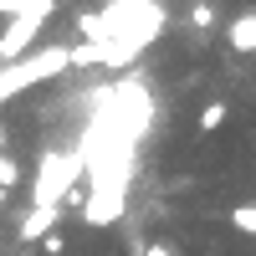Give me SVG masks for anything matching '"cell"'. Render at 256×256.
Segmentation results:
<instances>
[{
  "label": "cell",
  "instance_id": "9a60e30c",
  "mask_svg": "<svg viewBox=\"0 0 256 256\" xmlns=\"http://www.w3.org/2000/svg\"><path fill=\"white\" fill-rule=\"evenodd\" d=\"M118 6H128V10H144V6H159V0H118Z\"/></svg>",
  "mask_w": 256,
  "mask_h": 256
},
{
  "label": "cell",
  "instance_id": "ac0fdd59",
  "mask_svg": "<svg viewBox=\"0 0 256 256\" xmlns=\"http://www.w3.org/2000/svg\"><path fill=\"white\" fill-rule=\"evenodd\" d=\"M0 205H6V190H0Z\"/></svg>",
  "mask_w": 256,
  "mask_h": 256
},
{
  "label": "cell",
  "instance_id": "3957f363",
  "mask_svg": "<svg viewBox=\"0 0 256 256\" xmlns=\"http://www.w3.org/2000/svg\"><path fill=\"white\" fill-rule=\"evenodd\" d=\"M62 72H72V52H67V46H36L31 56L6 62V67H0V102H10V98H20L26 88L52 82V77H62Z\"/></svg>",
  "mask_w": 256,
  "mask_h": 256
},
{
  "label": "cell",
  "instance_id": "9c48e42d",
  "mask_svg": "<svg viewBox=\"0 0 256 256\" xmlns=\"http://www.w3.org/2000/svg\"><path fill=\"white\" fill-rule=\"evenodd\" d=\"M230 226H236L241 236H256V200H241L236 210H230Z\"/></svg>",
  "mask_w": 256,
  "mask_h": 256
},
{
  "label": "cell",
  "instance_id": "7c38bea8",
  "mask_svg": "<svg viewBox=\"0 0 256 256\" xmlns=\"http://www.w3.org/2000/svg\"><path fill=\"white\" fill-rule=\"evenodd\" d=\"M41 251H46V256H62V251H67V241H62V236H56V230H52V236H46V241H41Z\"/></svg>",
  "mask_w": 256,
  "mask_h": 256
},
{
  "label": "cell",
  "instance_id": "5b68a950",
  "mask_svg": "<svg viewBox=\"0 0 256 256\" xmlns=\"http://www.w3.org/2000/svg\"><path fill=\"white\" fill-rule=\"evenodd\" d=\"M123 205H128V190H92L88 205H82V216H88V226H118Z\"/></svg>",
  "mask_w": 256,
  "mask_h": 256
},
{
  "label": "cell",
  "instance_id": "6da1fadb",
  "mask_svg": "<svg viewBox=\"0 0 256 256\" xmlns=\"http://www.w3.org/2000/svg\"><path fill=\"white\" fill-rule=\"evenodd\" d=\"M159 31H164V6H144V10H134V16H123V26L108 36V41H98V67H108V72H118V67H128L138 52H148L159 41Z\"/></svg>",
  "mask_w": 256,
  "mask_h": 256
},
{
  "label": "cell",
  "instance_id": "2e32d148",
  "mask_svg": "<svg viewBox=\"0 0 256 256\" xmlns=\"http://www.w3.org/2000/svg\"><path fill=\"white\" fill-rule=\"evenodd\" d=\"M0 154H6V123H0Z\"/></svg>",
  "mask_w": 256,
  "mask_h": 256
},
{
  "label": "cell",
  "instance_id": "277c9868",
  "mask_svg": "<svg viewBox=\"0 0 256 256\" xmlns=\"http://www.w3.org/2000/svg\"><path fill=\"white\" fill-rule=\"evenodd\" d=\"M56 16V0H31L20 16H10L6 20V31H0V67L6 62H20V56H31V46H36V36H41V26Z\"/></svg>",
  "mask_w": 256,
  "mask_h": 256
},
{
  "label": "cell",
  "instance_id": "7a4b0ae2",
  "mask_svg": "<svg viewBox=\"0 0 256 256\" xmlns=\"http://www.w3.org/2000/svg\"><path fill=\"white\" fill-rule=\"evenodd\" d=\"M88 174L77 148H52L41 154L36 164V184H31V205H62V200H77V180Z\"/></svg>",
  "mask_w": 256,
  "mask_h": 256
},
{
  "label": "cell",
  "instance_id": "4fadbf2b",
  "mask_svg": "<svg viewBox=\"0 0 256 256\" xmlns=\"http://www.w3.org/2000/svg\"><path fill=\"white\" fill-rule=\"evenodd\" d=\"M144 256H180V251L169 246V241H148V246H144Z\"/></svg>",
  "mask_w": 256,
  "mask_h": 256
},
{
  "label": "cell",
  "instance_id": "8992f818",
  "mask_svg": "<svg viewBox=\"0 0 256 256\" xmlns=\"http://www.w3.org/2000/svg\"><path fill=\"white\" fill-rule=\"evenodd\" d=\"M56 220H62V205H31L26 216H20V241H46L52 230H56Z\"/></svg>",
  "mask_w": 256,
  "mask_h": 256
},
{
  "label": "cell",
  "instance_id": "5bb4252c",
  "mask_svg": "<svg viewBox=\"0 0 256 256\" xmlns=\"http://www.w3.org/2000/svg\"><path fill=\"white\" fill-rule=\"evenodd\" d=\"M26 6H31V0H0V16L10 20V16H20V10H26Z\"/></svg>",
  "mask_w": 256,
  "mask_h": 256
},
{
  "label": "cell",
  "instance_id": "ba28073f",
  "mask_svg": "<svg viewBox=\"0 0 256 256\" xmlns=\"http://www.w3.org/2000/svg\"><path fill=\"white\" fill-rule=\"evenodd\" d=\"M226 118H230V108H226V102H205V108L195 113V128H200V134H216Z\"/></svg>",
  "mask_w": 256,
  "mask_h": 256
},
{
  "label": "cell",
  "instance_id": "52a82bcc",
  "mask_svg": "<svg viewBox=\"0 0 256 256\" xmlns=\"http://www.w3.org/2000/svg\"><path fill=\"white\" fill-rule=\"evenodd\" d=\"M226 41H230V52H256V16H236Z\"/></svg>",
  "mask_w": 256,
  "mask_h": 256
},
{
  "label": "cell",
  "instance_id": "8fae6325",
  "mask_svg": "<svg viewBox=\"0 0 256 256\" xmlns=\"http://www.w3.org/2000/svg\"><path fill=\"white\" fill-rule=\"evenodd\" d=\"M190 26H195V31H210V26H216V6H210V0H200V6L190 10Z\"/></svg>",
  "mask_w": 256,
  "mask_h": 256
},
{
  "label": "cell",
  "instance_id": "e0dca14e",
  "mask_svg": "<svg viewBox=\"0 0 256 256\" xmlns=\"http://www.w3.org/2000/svg\"><path fill=\"white\" fill-rule=\"evenodd\" d=\"M210 6H226V0H210Z\"/></svg>",
  "mask_w": 256,
  "mask_h": 256
},
{
  "label": "cell",
  "instance_id": "30bf717a",
  "mask_svg": "<svg viewBox=\"0 0 256 256\" xmlns=\"http://www.w3.org/2000/svg\"><path fill=\"white\" fill-rule=\"evenodd\" d=\"M16 184H20V159L0 154V190H16Z\"/></svg>",
  "mask_w": 256,
  "mask_h": 256
}]
</instances>
